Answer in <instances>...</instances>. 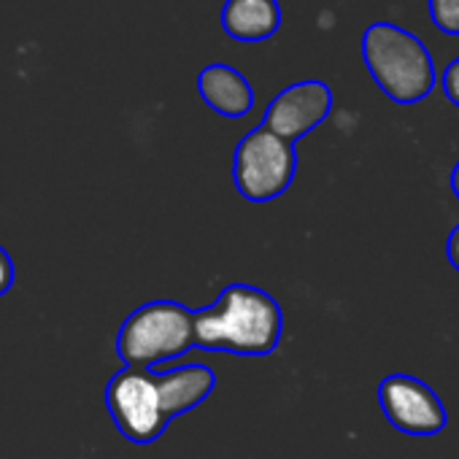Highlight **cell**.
Masks as SVG:
<instances>
[{"label":"cell","mask_w":459,"mask_h":459,"mask_svg":"<svg viewBox=\"0 0 459 459\" xmlns=\"http://www.w3.org/2000/svg\"><path fill=\"white\" fill-rule=\"evenodd\" d=\"M197 90L205 106L227 119H241L255 106V90L247 82V76L221 63H213L200 71Z\"/></svg>","instance_id":"8"},{"label":"cell","mask_w":459,"mask_h":459,"mask_svg":"<svg viewBox=\"0 0 459 459\" xmlns=\"http://www.w3.org/2000/svg\"><path fill=\"white\" fill-rule=\"evenodd\" d=\"M14 287V260L12 255L0 247V298Z\"/></svg>","instance_id":"12"},{"label":"cell","mask_w":459,"mask_h":459,"mask_svg":"<svg viewBox=\"0 0 459 459\" xmlns=\"http://www.w3.org/2000/svg\"><path fill=\"white\" fill-rule=\"evenodd\" d=\"M333 111V90L325 82H298L281 90L265 111L263 125L279 138L295 143L314 127H319Z\"/></svg>","instance_id":"7"},{"label":"cell","mask_w":459,"mask_h":459,"mask_svg":"<svg viewBox=\"0 0 459 459\" xmlns=\"http://www.w3.org/2000/svg\"><path fill=\"white\" fill-rule=\"evenodd\" d=\"M429 17L440 33L459 36V0H429Z\"/></svg>","instance_id":"10"},{"label":"cell","mask_w":459,"mask_h":459,"mask_svg":"<svg viewBox=\"0 0 459 459\" xmlns=\"http://www.w3.org/2000/svg\"><path fill=\"white\" fill-rule=\"evenodd\" d=\"M281 330L276 298L252 284H230L211 306L195 311V346L203 351L265 357L276 351Z\"/></svg>","instance_id":"2"},{"label":"cell","mask_w":459,"mask_h":459,"mask_svg":"<svg viewBox=\"0 0 459 459\" xmlns=\"http://www.w3.org/2000/svg\"><path fill=\"white\" fill-rule=\"evenodd\" d=\"M213 370L200 362L168 373L122 368L106 384V408L125 440L146 446L176 416L200 405L213 392Z\"/></svg>","instance_id":"1"},{"label":"cell","mask_w":459,"mask_h":459,"mask_svg":"<svg viewBox=\"0 0 459 459\" xmlns=\"http://www.w3.org/2000/svg\"><path fill=\"white\" fill-rule=\"evenodd\" d=\"M446 255H448V263L454 265V271H459V224L448 233V241H446Z\"/></svg>","instance_id":"13"},{"label":"cell","mask_w":459,"mask_h":459,"mask_svg":"<svg viewBox=\"0 0 459 459\" xmlns=\"http://www.w3.org/2000/svg\"><path fill=\"white\" fill-rule=\"evenodd\" d=\"M451 189H454V195H456V200H459V162H456L454 170H451Z\"/></svg>","instance_id":"14"},{"label":"cell","mask_w":459,"mask_h":459,"mask_svg":"<svg viewBox=\"0 0 459 459\" xmlns=\"http://www.w3.org/2000/svg\"><path fill=\"white\" fill-rule=\"evenodd\" d=\"M378 403L386 416V421L413 437H429L437 435L446 421V405L435 394V389L405 373H392L378 384Z\"/></svg>","instance_id":"6"},{"label":"cell","mask_w":459,"mask_h":459,"mask_svg":"<svg viewBox=\"0 0 459 459\" xmlns=\"http://www.w3.org/2000/svg\"><path fill=\"white\" fill-rule=\"evenodd\" d=\"M298 173L295 143L279 138L265 125L241 138L233 157L236 189L249 203H268L284 195Z\"/></svg>","instance_id":"5"},{"label":"cell","mask_w":459,"mask_h":459,"mask_svg":"<svg viewBox=\"0 0 459 459\" xmlns=\"http://www.w3.org/2000/svg\"><path fill=\"white\" fill-rule=\"evenodd\" d=\"M281 25L279 0H227L221 9V28L236 41H268Z\"/></svg>","instance_id":"9"},{"label":"cell","mask_w":459,"mask_h":459,"mask_svg":"<svg viewBox=\"0 0 459 459\" xmlns=\"http://www.w3.org/2000/svg\"><path fill=\"white\" fill-rule=\"evenodd\" d=\"M195 349V311L176 300L138 306L119 327L117 351L125 368L149 370Z\"/></svg>","instance_id":"4"},{"label":"cell","mask_w":459,"mask_h":459,"mask_svg":"<svg viewBox=\"0 0 459 459\" xmlns=\"http://www.w3.org/2000/svg\"><path fill=\"white\" fill-rule=\"evenodd\" d=\"M440 84H443V92H446V98H448V100H451V103L459 108V57H456V60H451V63L446 65Z\"/></svg>","instance_id":"11"},{"label":"cell","mask_w":459,"mask_h":459,"mask_svg":"<svg viewBox=\"0 0 459 459\" xmlns=\"http://www.w3.org/2000/svg\"><path fill=\"white\" fill-rule=\"evenodd\" d=\"M362 60L378 90L400 106L424 100L437 79L429 49L394 22H373L362 33Z\"/></svg>","instance_id":"3"}]
</instances>
